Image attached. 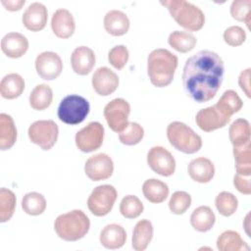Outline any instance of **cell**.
Returning a JSON list of instances; mask_svg holds the SVG:
<instances>
[{"mask_svg":"<svg viewBox=\"0 0 251 251\" xmlns=\"http://www.w3.org/2000/svg\"><path fill=\"white\" fill-rule=\"evenodd\" d=\"M217 248L220 251H248L250 247L235 230H225L217 239Z\"/></svg>","mask_w":251,"mask_h":251,"instance_id":"cell-28","label":"cell"},{"mask_svg":"<svg viewBox=\"0 0 251 251\" xmlns=\"http://www.w3.org/2000/svg\"><path fill=\"white\" fill-rule=\"evenodd\" d=\"M88 101L75 94H71L62 99L58 107V118L67 125H77L84 121L89 114Z\"/></svg>","mask_w":251,"mask_h":251,"instance_id":"cell-6","label":"cell"},{"mask_svg":"<svg viewBox=\"0 0 251 251\" xmlns=\"http://www.w3.org/2000/svg\"><path fill=\"white\" fill-rule=\"evenodd\" d=\"M95 54L87 46L76 47L71 55V65L73 71L79 75H88L95 66Z\"/></svg>","mask_w":251,"mask_h":251,"instance_id":"cell-18","label":"cell"},{"mask_svg":"<svg viewBox=\"0 0 251 251\" xmlns=\"http://www.w3.org/2000/svg\"><path fill=\"white\" fill-rule=\"evenodd\" d=\"M22 208L30 216H39L46 209V199L38 192H28L22 199Z\"/></svg>","mask_w":251,"mask_h":251,"instance_id":"cell-34","label":"cell"},{"mask_svg":"<svg viewBox=\"0 0 251 251\" xmlns=\"http://www.w3.org/2000/svg\"><path fill=\"white\" fill-rule=\"evenodd\" d=\"M166 6L178 25L189 30H200L205 24V15L196 5L184 0H166L161 1Z\"/></svg>","mask_w":251,"mask_h":251,"instance_id":"cell-4","label":"cell"},{"mask_svg":"<svg viewBox=\"0 0 251 251\" xmlns=\"http://www.w3.org/2000/svg\"><path fill=\"white\" fill-rule=\"evenodd\" d=\"M25 90V80L16 73L6 75L0 82V94L5 99H16Z\"/></svg>","mask_w":251,"mask_h":251,"instance_id":"cell-24","label":"cell"},{"mask_svg":"<svg viewBox=\"0 0 251 251\" xmlns=\"http://www.w3.org/2000/svg\"><path fill=\"white\" fill-rule=\"evenodd\" d=\"M216 216L209 206L197 207L190 216L192 227L199 232L209 231L215 225Z\"/></svg>","mask_w":251,"mask_h":251,"instance_id":"cell-26","label":"cell"},{"mask_svg":"<svg viewBox=\"0 0 251 251\" xmlns=\"http://www.w3.org/2000/svg\"><path fill=\"white\" fill-rule=\"evenodd\" d=\"M150 169L162 176H171L176 171V160L172 153L163 146H154L147 153Z\"/></svg>","mask_w":251,"mask_h":251,"instance_id":"cell-11","label":"cell"},{"mask_svg":"<svg viewBox=\"0 0 251 251\" xmlns=\"http://www.w3.org/2000/svg\"><path fill=\"white\" fill-rule=\"evenodd\" d=\"M215 206L222 216L229 217L236 212L238 200L232 193L222 191L216 196Z\"/></svg>","mask_w":251,"mask_h":251,"instance_id":"cell-35","label":"cell"},{"mask_svg":"<svg viewBox=\"0 0 251 251\" xmlns=\"http://www.w3.org/2000/svg\"><path fill=\"white\" fill-rule=\"evenodd\" d=\"M1 49L9 58H21L28 49V40L20 32H9L1 40Z\"/></svg>","mask_w":251,"mask_h":251,"instance_id":"cell-19","label":"cell"},{"mask_svg":"<svg viewBox=\"0 0 251 251\" xmlns=\"http://www.w3.org/2000/svg\"><path fill=\"white\" fill-rule=\"evenodd\" d=\"M17 127L13 118L6 114H0V149L8 150L14 146L17 140Z\"/></svg>","mask_w":251,"mask_h":251,"instance_id":"cell-27","label":"cell"},{"mask_svg":"<svg viewBox=\"0 0 251 251\" xmlns=\"http://www.w3.org/2000/svg\"><path fill=\"white\" fill-rule=\"evenodd\" d=\"M177 57L168 49H154L147 58V74L157 87L168 86L174 79L177 68Z\"/></svg>","mask_w":251,"mask_h":251,"instance_id":"cell-2","label":"cell"},{"mask_svg":"<svg viewBox=\"0 0 251 251\" xmlns=\"http://www.w3.org/2000/svg\"><path fill=\"white\" fill-rule=\"evenodd\" d=\"M118 193L111 184H102L96 186L87 199L88 210L96 217L108 215L117 200Z\"/></svg>","mask_w":251,"mask_h":251,"instance_id":"cell-7","label":"cell"},{"mask_svg":"<svg viewBox=\"0 0 251 251\" xmlns=\"http://www.w3.org/2000/svg\"><path fill=\"white\" fill-rule=\"evenodd\" d=\"M224 73L225 64L220 55L210 50H201L185 61L182 72L184 90L192 100L208 102L220 89Z\"/></svg>","mask_w":251,"mask_h":251,"instance_id":"cell-1","label":"cell"},{"mask_svg":"<svg viewBox=\"0 0 251 251\" xmlns=\"http://www.w3.org/2000/svg\"><path fill=\"white\" fill-rule=\"evenodd\" d=\"M167 137L172 146L185 154H194L202 147V138L182 122H172L167 126Z\"/></svg>","mask_w":251,"mask_h":251,"instance_id":"cell-5","label":"cell"},{"mask_svg":"<svg viewBox=\"0 0 251 251\" xmlns=\"http://www.w3.org/2000/svg\"><path fill=\"white\" fill-rule=\"evenodd\" d=\"M1 3L8 11H19L25 4V0H1Z\"/></svg>","mask_w":251,"mask_h":251,"instance_id":"cell-45","label":"cell"},{"mask_svg":"<svg viewBox=\"0 0 251 251\" xmlns=\"http://www.w3.org/2000/svg\"><path fill=\"white\" fill-rule=\"evenodd\" d=\"M195 122L200 129L205 132H211L226 126L230 122V118L224 116L214 105L199 110L196 114Z\"/></svg>","mask_w":251,"mask_h":251,"instance_id":"cell-14","label":"cell"},{"mask_svg":"<svg viewBox=\"0 0 251 251\" xmlns=\"http://www.w3.org/2000/svg\"><path fill=\"white\" fill-rule=\"evenodd\" d=\"M85 175L93 181L109 178L114 172V163L111 157L105 153L90 156L84 165Z\"/></svg>","mask_w":251,"mask_h":251,"instance_id":"cell-12","label":"cell"},{"mask_svg":"<svg viewBox=\"0 0 251 251\" xmlns=\"http://www.w3.org/2000/svg\"><path fill=\"white\" fill-rule=\"evenodd\" d=\"M47 8L40 2H33L28 5L22 17L23 25L31 31L42 30L47 24Z\"/></svg>","mask_w":251,"mask_h":251,"instance_id":"cell-16","label":"cell"},{"mask_svg":"<svg viewBox=\"0 0 251 251\" xmlns=\"http://www.w3.org/2000/svg\"><path fill=\"white\" fill-rule=\"evenodd\" d=\"M233 185L242 194L249 195L251 193L250 176H244L236 174L233 177Z\"/></svg>","mask_w":251,"mask_h":251,"instance_id":"cell-43","label":"cell"},{"mask_svg":"<svg viewBox=\"0 0 251 251\" xmlns=\"http://www.w3.org/2000/svg\"><path fill=\"white\" fill-rule=\"evenodd\" d=\"M51 28L59 38H69L75 30V22L73 14L64 8L56 10L51 19Z\"/></svg>","mask_w":251,"mask_h":251,"instance_id":"cell-17","label":"cell"},{"mask_svg":"<svg viewBox=\"0 0 251 251\" xmlns=\"http://www.w3.org/2000/svg\"><path fill=\"white\" fill-rule=\"evenodd\" d=\"M187 172L191 179L199 183H207L215 176V166L213 162L206 157H198L190 161Z\"/></svg>","mask_w":251,"mask_h":251,"instance_id":"cell-20","label":"cell"},{"mask_svg":"<svg viewBox=\"0 0 251 251\" xmlns=\"http://www.w3.org/2000/svg\"><path fill=\"white\" fill-rule=\"evenodd\" d=\"M191 205V196L185 191H176L169 201V209L173 214L182 215Z\"/></svg>","mask_w":251,"mask_h":251,"instance_id":"cell-40","label":"cell"},{"mask_svg":"<svg viewBox=\"0 0 251 251\" xmlns=\"http://www.w3.org/2000/svg\"><path fill=\"white\" fill-rule=\"evenodd\" d=\"M16 195L5 187L0 189V222L5 223L11 220L15 213Z\"/></svg>","mask_w":251,"mask_h":251,"instance_id":"cell-36","label":"cell"},{"mask_svg":"<svg viewBox=\"0 0 251 251\" xmlns=\"http://www.w3.org/2000/svg\"><path fill=\"white\" fill-rule=\"evenodd\" d=\"M143 204L135 195L125 196L120 203V212L126 219H136L143 212Z\"/></svg>","mask_w":251,"mask_h":251,"instance_id":"cell-37","label":"cell"},{"mask_svg":"<svg viewBox=\"0 0 251 251\" xmlns=\"http://www.w3.org/2000/svg\"><path fill=\"white\" fill-rule=\"evenodd\" d=\"M233 156L235 161L236 174L250 176L251 175V144L250 142L233 147Z\"/></svg>","mask_w":251,"mask_h":251,"instance_id":"cell-33","label":"cell"},{"mask_svg":"<svg viewBox=\"0 0 251 251\" xmlns=\"http://www.w3.org/2000/svg\"><path fill=\"white\" fill-rule=\"evenodd\" d=\"M35 69L41 78L52 80L61 75L63 62L57 53L44 51L37 55L35 59Z\"/></svg>","mask_w":251,"mask_h":251,"instance_id":"cell-13","label":"cell"},{"mask_svg":"<svg viewBox=\"0 0 251 251\" xmlns=\"http://www.w3.org/2000/svg\"><path fill=\"white\" fill-rule=\"evenodd\" d=\"M250 124L245 119H237L229 126L228 136L233 147L242 146L250 142Z\"/></svg>","mask_w":251,"mask_h":251,"instance_id":"cell-31","label":"cell"},{"mask_svg":"<svg viewBox=\"0 0 251 251\" xmlns=\"http://www.w3.org/2000/svg\"><path fill=\"white\" fill-rule=\"evenodd\" d=\"M99 240L107 249H119L126 243V232L121 225L110 224L101 230Z\"/></svg>","mask_w":251,"mask_h":251,"instance_id":"cell-22","label":"cell"},{"mask_svg":"<svg viewBox=\"0 0 251 251\" xmlns=\"http://www.w3.org/2000/svg\"><path fill=\"white\" fill-rule=\"evenodd\" d=\"M104 27L113 36H122L129 29V19L126 13L120 10H111L104 17Z\"/></svg>","mask_w":251,"mask_h":251,"instance_id":"cell-21","label":"cell"},{"mask_svg":"<svg viewBox=\"0 0 251 251\" xmlns=\"http://www.w3.org/2000/svg\"><path fill=\"white\" fill-rule=\"evenodd\" d=\"M250 68L242 71L238 76V84L246 96L250 97Z\"/></svg>","mask_w":251,"mask_h":251,"instance_id":"cell-44","label":"cell"},{"mask_svg":"<svg viewBox=\"0 0 251 251\" xmlns=\"http://www.w3.org/2000/svg\"><path fill=\"white\" fill-rule=\"evenodd\" d=\"M90 228V221L81 210H72L59 215L54 222L57 235L65 241H76L86 235Z\"/></svg>","mask_w":251,"mask_h":251,"instance_id":"cell-3","label":"cell"},{"mask_svg":"<svg viewBox=\"0 0 251 251\" xmlns=\"http://www.w3.org/2000/svg\"><path fill=\"white\" fill-rule=\"evenodd\" d=\"M215 106L224 116L230 118L241 110L243 102L236 91L228 89L223 93Z\"/></svg>","mask_w":251,"mask_h":251,"instance_id":"cell-29","label":"cell"},{"mask_svg":"<svg viewBox=\"0 0 251 251\" xmlns=\"http://www.w3.org/2000/svg\"><path fill=\"white\" fill-rule=\"evenodd\" d=\"M129 53L125 45H116L108 53L109 63L117 70H122L127 63Z\"/></svg>","mask_w":251,"mask_h":251,"instance_id":"cell-41","label":"cell"},{"mask_svg":"<svg viewBox=\"0 0 251 251\" xmlns=\"http://www.w3.org/2000/svg\"><path fill=\"white\" fill-rule=\"evenodd\" d=\"M104 132V126L99 122H90L75 133V145L81 152H93L102 146Z\"/></svg>","mask_w":251,"mask_h":251,"instance_id":"cell-10","label":"cell"},{"mask_svg":"<svg viewBox=\"0 0 251 251\" xmlns=\"http://www.w3.org/2000/svg\"><path fill=\"white\" fill-rule=\"evenodd\" d=\"M27 134L32 143L43 150H50L57 142L59 127L53 120H39L29 126Z\"/></svg>","mask_w":251,"mask_h":251,"instance_id":"cell-8","label":"cell"},{"mask_svg":"<svg viewBox=\"0 0 251 251\" xmlns=\"http://www.w3.org/2000/svg\"><path fill=\"white\" fill-rule=\"evenodd\" d=\"M142 192L144 197L151 203L159 204L169 196V186L157 178H149L143 182Z\"/></svg>","mask_w":251,"mask_h":251,"instance_id":"cell-25","label":"cell"},{"mask_svg":"<svg viewBox=\"0 0 251 251\" xmlns=\"http://www.w3.org/2000/svg\"><path fill=\"white\" fill-rule=\"evenodd\" d=\"M245 39L246 32L239 25H231L224 31V40L229 46H239L244 43Z\"/></svg>","mask_w":251,"mask_h":251,"instance_id":"cell-42","label":"cell"},{"mask_svg":"<svg viewBox=\"0 0 251 251\" xmlns=\"http://www.w3.org/2000/svg\"><path fill=\"white\" fill-rule=\"evenodd\" d=\"M144 136L143 127L135 122L128 123L126 127L119 133L120 141L125 145H135L139 143Z\"/></svg>","mask_w":251,"mask_h":251,"instance_id":"cell-38","label":"cell"},{"mask_svg":"<svg viewBox=\"0 0 251 251\" xmlns=\"http://www.w3.org/2000/svg\"><path fill=\"white\" fill-rule=\"evenodd\" d=\"M231 17L238 21L244 22L248 28H250V15H251V0H234L230 5Z\"/></svg>","mask_w":251,"mask_h":251,"instance_id":"cell-39","label":"cell"},{"mask_svg":"<svg viewBox=\"0 0 251 251\" xmlns=\"http://www.w3.org/2000/svg\"><path fill=\"white\" fill-rule=\"evenodd\" d=\"M53 100V92L48 84H37L29 95V105L36 111L47 109Z\"/></svg>","mask_w":251,"mask_h":251,"instance_id":"cell-30","label":"cell"},{"mask_svg":"<svg viewBox=\"0 0 251 251\" xmlns=\"http://www.w3.org/2000/svg\"><path fill=\"white\" fill-rule=\"evenodd\" d=\"M153 226L149 220L138 221L132 231V248L136 251L145 250L153 238Z\"/></svg>","mask_w":251,"mask_h":251,"instance_id":"cell-23","label":"cell"},{"mask_svg":"<svg viewBox=\"0 0 251 251\" xmlns=\"http://www.w3.org/2000/svg\"><path fill=\"white\" fill-rule=\"evenodd\" d=\"M91 82L97 94L108 96L117 90L119 77L117 74L108 67H100L94 72Z\"/></svg>","mask_w":251,"mask_h":251,"instance_id":"cell-15","label":"cell"},{"mask_svg":"<svg viewBox=\"0 0 251 251\" xmlns=\"http://www.w3.org/2000/svg\"><path fill=\"white\" fill-rule=\"evenodd\" d=\"M168 42L177 52L187 53L195 47L197 39L191 32L175 30L169 35Z\"/></svg>","mask_w":251,"mask_h":251,"instance_id":"cell-32","label":"cell"},{"mask_svg":"<svg viewBox=\"0 0 251 251\" xmlns=\"http://www.w3.org/2000/svg\"><path fill=\"white\" fill-rule=\"evenodd\" d=\"M103 114L109 127L120 133L128 125L130 105L124 98H115L105 106Z\"/></svg>","mask_w":251,"mask_h":251,"instance_id":"cell-9","label":"cell"}]
</instances>
